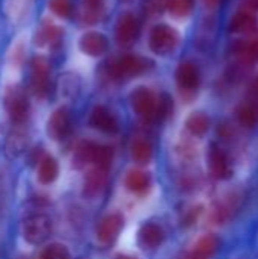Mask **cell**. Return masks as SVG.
Segmentation results:
<instances>
[{
    "instance_id": "22",
    "label": "cell",
    "mask_w": 258,
    "mask_h": 259,
    "mask_svg": "<svg viewBox=\"0 0 258 259\" xmlns=\"http://www.w3.org/2000/svg\"><path fill=\"white\" fill-rule=\"evenodd\" d=\"M234 53L242 64H255L258 62V39L237 42V47H234Z\"/></svg>"
},
{
    "instance_id": "24",
    "label": "cell",
    "mask_w": 258,
    "mask_h": 259,
    "mask_svg": "<svg viewBox=\"0 0 258 259\" xmlns=\"http://www.w3.org/2000/svg\"><path fill=\"white\" fill-rule=\"evenodd\" d=\"M187 131L195 137H202L210 129V118L205 112H193L186 121Z\"/></svg>"
},
{
    "instance_id": "30",
    "label": "cell",
    "mask_w": 258,
    "mask_h": 259,
    "mask_svg": "<svg viewBox=\"0 0 258 259\" xmlns=\"http://www.w3.org/2000/svg\"><path fill=\"white\" fill-rule=\"evenodd\" d=\"M193 9V0H167V11L175 17H186Z\"/></svg>"
},
{
    "instance_id": "3",
    "label": "cell",
    "mask_w": 258,
    "mask_h": 259,
    "mask_svg": "<svg viewBox=\"0 0 258 259\" xmlns=\"http://www.w3.org/2000/svg\"><path fill=\"white\" fill-rule=\"evenodd\" d=\"M5 108L14 123H23L27 118L29 112V100L24 90L18 85H11L5 91Z\"/></svg>"
},
{
    "instance_id": "11",
    "label": "cell",
    "mask_w": 258,
    "mask_h": 259,
    "mask_svg": "<svg viewBox=\"0 0 258 259\" xmlns=\"http://www.w3.org/2000/svg\"><path fill=\"white\" fill-rule=\"evenodd\" d=\"M208 168L216 179H228L233 173L227 153L217 146H211L208 152Z\"/></svg>"
},
{
    "instance_id": "33",
    "label": "cell",
    "mask_w": 258,
    "mask_h": 259,
    "mask_svg": "<svg viewBox=\"0 0 258 259\" xmlns=\"http://www.w3.org/2000/svg\"><path fill=\"white\" fill-rule=\"evenodd\" d=\"M49 8L52 9L53 14L59 15V17H70L73 12V3L71 0H50L49 2Z\"/></svg>"
},
{
    "instance_id": "14",
    "label": "cell",
    "mask_w": 258,
    "mask_h": 259,
    "mask_svg": "<svg viewBox=\"0 0 258 259\" xmlns=\"http://www.w3.org/2000/svg\"><path fill=\"white\" fill-rule=\"evenodd\" d=\"M106 181H108V170L93 167L91 170H88V173L84 178V194L87 197H96L105 190Z\"/></svg>"
},
{
    "instance_id": "39",
    "label": "cell",
    "mask_w": 258,
    "mask_h": 259,
    "mask_svg": "<svg viewBox=\"0 0 258 259\" xmlns=\"http://www.w3.org/2000/svg\"><path fill=\"white\" fill-rule=\"evenodd\" d=\"M116 259H134V258H131V256H125V255H122V256H117Z\"/></svg>"
},
{
    "instance_id": "27",
    "label": "cell",
    "mask_w": 258,
    "mask_h": 259,
    "mask_svg": "<svg viewBox=\"0 0 258 259\" xmlns=\"http://www.w3.org/2000/svg\"><path fill=\"white\" fill-rule=\"evenodd\" d=\"M26 146H27V137L23 132L15 131L9 135V138L6 141V155L9 158H15L20 153H23Z\"/></svg>"
},
{
    "instance_id": "31",
    "label": "cell",
    "mask_w": 258,
    "mask_h": 259,
    "mask_svg": "<svg viewBox=\"0 0 258 259\" xmlns=\"http://www.w3.org/2000/svg\"><path fill=\"white\" fill-rule=\"evenodd\" d=\"M93 146H94V143H91V141H84V143H81V146L78 147L76 155H75V161H76L78 167L91 164Z\"/></svg>"
},
{
    "instance_id": "26",
    "label": "cell",
    "mask_w": 258,
    "mask_h": 259,
    "mask_svg": "<svg viewBox=\"0 0 258 259\" xmlns=\"http://www.w3.org/2000/svg\"><path fill=\"white\" fill-rule=\"evenodd\" d=\"M220 241L216 235H204L202 238H199V241L196 243L195 249H193V253L202 256V258L208 259L219 247Z\"/></svg>"
},
{
    "instance_id": "10",
    "label": "cell",
    "mask_w": 258,
    "mask_h": 259,
    "mask_svg": "<svg viewBox=\"0 0 258 259\" xmlns=\"http://www.w3.org/2000/svg\"><path fill=\"white\" fill-rule=\"evenodd\" d=\"M122 228H123V217H122V214H119V212L108 214V215H105L100 220V223L97 226V231H96L97 240L102 244H111L119 237Z\"/></svg>"
},
{
    "instance_id": "38",
    "label": "cell",
    "mask_w": 258,
    "mask_h": 259,
    "mask_svg": "<svg viewBox=\"0 0 258 259\" xmlns=\"http://www.w3.org/2000/svg\"><path fill=\"white\" fill-rule=\"evenodd\" d=\"M208 3H211V5H216V3H219L220 0H207Z\"/></svg>"
},
{
    "instance_id": "13",
    "label": "cell",
    "mask_w": 258,
    "mask_h": 259,
    "mask_svg": "<svg viewBox=\"0 0 258 259\" xmlns=\"http://www.w3.org/2000/svg\"><path fill=\"white\" fill-rule=\"evenodd\" d=\"M164 241V231L157 223H146L138 231V244L141 249L154 250Z\"/></svg>"
},
{
    "instance_id": "4",
    "label": "cell",
    "mask_w": 258,
    "mask_h": 259,
    "mask_svg": "<svg viewBox=\"0 0 258 259\" xmlns=\"http://www.w3.org/2000/svg\"><path fill=\"white\" fill-rule=\"evenodd\" d=\"M52 232V222L44 214H33L24 220L23 237L30 244L44 243Z\"/></svg>"
},
{
    "instance_id": "37",
    "label": "cell",
    "mask_w": 258,
    "mask_h": 259,
    "mask_svg": "<svg viewBox=\"0 0 258 259\" xmlns=\"http://www.w3.org/2000/svg\"><path fill=\"white\" fill-rule=\"evenodd\" d=\"M187 259H205V258H202V256H199V255H196V253H190L189 256H187Z\"/></svg>"
},
{
    "instance_id": "8",
    "label": "cell",
    "mask_w": 258,
    "mask_h": 259,
    "mask_svg": "<svg viewBox=\"0 0 258 259\" xmlns=\"http://www.w3.org/2000/svg\"><path fill=\"white\" fill-rule=\"evenodd\" d=\"M176 83L182 94H195L201 83V73L195 62L184 61L176 68Z\"/></svg>"
},
{
    "instance_id": "2",
    "label": "cell",
    "mask_w": 258,
    "mask_h": 259,
    "mask_svg": "<svg viewBox=\"0 0 258 259\" xmlns=\"http://www.w3.org/2000/svg\"><path fill=\"white\" fill-rule=\"evenodd\" d=\"M179 41V33L169 24H157L149 38V47L157 55H169L172 53Z\"/></svg>"
},
{
    "instance_id": "32",
    "label": "cell",
    "mask_w": 258,
    "mask_h": 259,
    "mask_svg": "<svg viewBox=\"0 0 258 259\" xmlns=\"http://www.w3.org/2000/svg\"><path fill=\"white\" fill-rule=\"evenodd\" d=\"M41 259H70V253L65 246L62 244H50L41 252Z\"/></svg>"
},
{
    "instance_id": "25",
    "label": "cell",
    "mask_w": 258,
    "mask_h": 259,
    "mask_svg": "<svg viewBox=\"0 0 258 259\" xmlns=\"http://www.w3.org/2000/svg\"><path fill=\"white\" fill-rule=\"evenodd\" d=\"M131 155L137 164H140V165L149 164V161L152 159V144L144 138H137L132 143Z\"/></svg>"
},
{
    "instance_id": "29",
    "label": "cell",
    "mask_w": 258,
    "mask_h": 259,
    "mask_svg": "<svg viewBox=\"0 0 258 259\" xmlns=\"http://www.w3.org/2000/svg\"><path fill=\"white\" fill-rule=\"evenodd\" d=\"M59 91L65 97H73L79 91V77L73 73H67L59 77Z\"/></svg>"
},
{
    "instance_id": "36",
    "label": "cell",
    "mask_w": 258,
    "mask_h": 259,
    "mask_svg": "<svg viewBox=\"0 0 258 259\" xmlns=\"http://www.w3.org/2000/svg\"><path fill=\"white\" fill-rule=\"evenodd\" d=\"M254 94H255V99H257V100H254V102L258 103V77L257 80H255V83H254Z\"/></svg>"
},
{
    "instance_id": "9",
    "label": "cell",
    "mask_w": 258,
    "mask_h": 259,
    "mask_svg": "<svg viewBox=\"0 0 258 259\" xmlns=\"http://www.w3.org/2000/svg\"><path fill=\"white\" fill-rule=\"evenodd\" d=\"M70 129H71L70 112L65 108L56 109L47 120V135L55 141L64 140L70 134Z\"/></svg>"
},
{
    "instance_id": "5",
    "label": "cell",
    "mask_w": 258,
    "mask_h": 259,
    "mask_svg": "<svg viewBox=\"0 0 258 259\" xmlns=\"http://www.w3.org/2000/svg\"><path fill=\"white\" fill-rule=\"evenodd\" d=\"M30 88L36 97H44L50 88V64L43 56H35L30 62Z\"/></svg>"
},
{
    "instance_id": "17",
    "label": "cell",
    "mask_w": 258,
    "mask_h": 259,
    "mask_svg": "<svg viewBox=\"0 0 258 259\" xmlns=\"http://www.w3.org/2000/svg\"><path fill=\"white\" fill-rule=\"evenodd\" d=\"M230 30L233 33H252L257 30V17L249 11H239L230 21Z\"/></svg>"
},
{
    "instance_id": "28",
    "label": "cell",
    "mask_w": 258,
    "mask_h": 259,
    "mask_svg": "<svg viewBox=\"0 0 258 259\" xmlns=\"http://www.w3.org/2000/svg\"><path fill=\"white\" fill-rule=\"evenodd\" d=\"M173 112V100L169 94H161L160 99H157V106H155V117L154 120L163 121L169 118Z\"/></svg>"
},
{
    "instance_id": "15",
    "label": "cell",
    "mask_w": 258,
    "mask_h": 259,
    "mask_svg": "<svg viewBox=\"0 0 258 259\" xmlns=\"http://www.w3.org/2000/svg\"><path fill=\"white\" fill-rule=\"evenodd\" d=\"M64 38V30L52 23H44L35 32V44L38 47H58Z\"/></svg>"
},
{
    "instance_id": "20",
    "label": "cell",
    "mask_w": 258,
    "mask_h": 259,
    "mask_svg": "<svg viewBox=\"0 0 258 259\" xmlns=\"http://www.w3.org/2000/svg\"><path fill=\"white\" fill-rule=\"evenodd\" d=\"M103 12V0H82L79 20L84 24H94L100 20Z\"/></svg>"
},
{
    "instance_id": "12",
    "label": "cell",
    "mask_w": 258,
    "mask_h": 259,
    "mask_svg": "<svg viewBox=\"0 0 258 259\" xmlns=\"http://www.w3.org/2000/svg\"><path fill=\"white\" fill-rule=\"evenodd\" d=\"M90 123L94 129H99L105 134H116L119 131L117 117L106 106H102V105H99L93 109Z\"/></svg>"
},
{
    "instance_id": "34",
    "label": "cell",
    "mask_w": 258,
    "mask_h": 259,
    "mask_svg": "<svg viewBox=\"0 0 258 259\" xmlns=\"http://www.w3.org/2000/svg\"><path fill=\"white\" fill-rule=\"evenodd\" d=\"M164 9H167V0H146L144 11L151 15H158Z\"/></svg>"
},
{
    "instance_id": "40",
    "label": "cell",
    "mask_w": 258,
    "mask_h": 259,
    "mask_svg": "<svg viewBox=\"0 0 258 259\" xmlns=\"http://www.w3.org/2000/svg\"><path fill=\"white\" fill-rule=\"evenodd\" d=\"M122 2H131V0H122Z\"/></svg>"
},
{
    "instance_id": "1",
    "label": "cell",
    "mask_w": 258,
    "mask_h": 259,
    "mask_svg": "<svg viewBox=\"0 0 258 259\" xmlns=\"http://www.w3.org/2000/svg\"><path fill=\"white\" fill-rule=\"evenodd\" d=\"M154 67L155 62L152 59H148L140 55H125L108 64V74L116 80H123L144 74Z\"/></svg>"
},
{
    "instance_id": "16",
    "label": "cell",
    "mask_w": 258,
    "mask_h": 259,
    "mask_svg": "<svg viewBox=\"0 0 258 259\" xmlns=\"http://www.w3.org/2000/svg\"><path fill=\"white\" fill-rule=\"evenodd\" d=\"M79 47L90 56H102L108 49V39L99 32H87L81 36Z\"/></svg>"
},
{
    "instance_id": "35",
    "label": "cell",
    "mask_w": 258,
    "mask_h": 259,
    "mask_svg": "<svg viewBox=\"0 0 258 259\" xmlns=\"http://www.w3.org/2000/svg\"><path fill=\"white\" fill-rule=\"evenodd\" d=\"M246 3L249 5V8H252V9H258V0H246Z\"/></svg>"
},
{
    "instance_id": "19",
    "label": "cell",
    "mask_w": 258,
    "mask_h": 259,
    "mask_svg": "<svg viewBox=\"0 0 258 259\" xmlns=\"http://www.w3.org/2000/svg\"><path fill=\"white\" fill-rule=\"evenodd\" d=\"M125 185L131 193L143 194L151 187V176L143 170H131L125 178Z\"/></svg>"
},
{
    "instance_id": "6",
    "label": "cell",
    "mask_w": 258,
    "mask_h": 259,
    "mask_svg": "<svg viewBox=\"0 0 258 259\" xmlns=\"http://www.w3.org/2000/svg\"><path fill=\"white\" fill-rule=\"evenodd\" d=\"M140 21L134 14H123L119 21H117V27H116V39L117 44L120 47H131L137 42L138 36H140Z\"/></svg>"
},
{
    "instance_id": "18",
    "label": "cell",
    "mask_w": 258,
    "mask_h": 259,
    "mask_svg": "<svg viewBox=\"0 0 258 259\" xmlns=\"http://www.w3.org/2000/svg\"><path fill=\"white\" fill-rule=\"evenodd\" d=\"M58 173H59V167L53 156L44 155L43 158L38 159L36 178L43 185H49V184L55 182V179L58 178Z\"/></svg>"
},
{
    "instance_id": "21",
    "label": "cell",
    "mask_w": 258,
    "mask_h": 259,
    "mask_svg": "<svg viewBox=\"0 0 258 259\" xmlns=\"http://www.w3.org/2000/svg\"><path fill=\"white\" fill-rule=\"evenodd\" d=\"M236 117L243 127H246V129L255 127L258 124V103L255 102L242 103L236 109Z\"/></svg>"
},
{
    "instance_id": "23",
    "label": "cell",
    "mask_w": 258,
    "mask_h": 259,
    "mask_svg": "<svg viewBox=\"0 0 258 259\" xmlns=\"http://www.w3.org/2000/svg\"><path fill=\"white\" fill-rule=\"evenodd\" d=\"M113 158H114V152L109 146L105 144H96L93 146V153H91V164L94 167L108 170L111 168L113 164Z\"/></svg>"
},
{
    "instance_id": "7",
    "label": "cell",
    "mask_w": 258,
    "mask_h": 259,
    "mask_svg": "<svg viewBox=\"0 0 258 259\" xmlns=\"http://www.w3.org/2000/svg\"><path fill=\"white\" fill-rule=\"evenodd\" d=\"M131 105L132 109L144 120H154L155 117V106H157V96L152 90L146 87H140L132 91L131 94Z\"/></svg>"
}]
</instances>
